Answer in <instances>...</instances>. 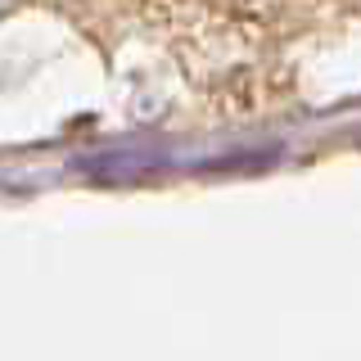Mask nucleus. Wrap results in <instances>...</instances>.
I'll return each instance as SVG.
<instances>
[{"mask_svg":"<svg viewBox=\"0 0 361 361\" xmlns=\"http://www.w3.org/2000/svg\"><path fill=\"white\" fill-rule=\"evenodd\" d=\"M9 5H14V0H0V14H5V9H9Z\"/></svg>","mask_w":361,"mask_h":361,"instance_id":"1","label":"nucleus"}]
</instances>
